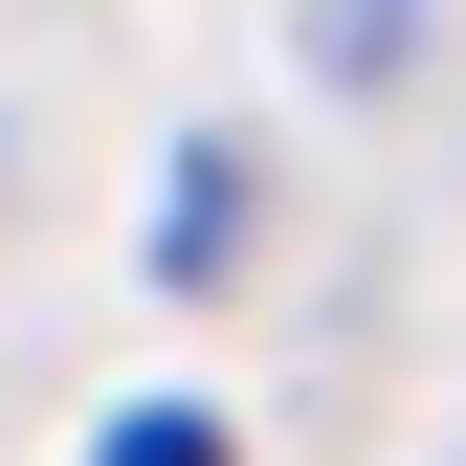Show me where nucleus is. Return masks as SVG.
Returning <instances> with one entry per match:
<instances>
[{"instance_id": "nucleus-1", "label": "nucleus", "mask_w": 466, "mask_h": 466, "mask_svg": "<svg viewBox=\"0 0 466 466\" xmlns=\"http://www.w3.org/2000/svg\"><path fill=\"white\" fill-rule=\"evenodd\" d=\"M222 222H245V156H178V200H156V289H222Z\"/></svg>"}, {"instance_id": "nucleus-2", "label": "nucleus", "mask_w": 466, "mask_h": 466, "mask_svg": "<svg viewBox=\"0 0 466 466\" xmlns=\"http://www.w3.org/2000/svg\"><path fill=\"white\" fill-rule=\"evenodd\" d=\"M89 466H222V422H200V400H134V422H111Z\"/></svg>"}]
</instances>
